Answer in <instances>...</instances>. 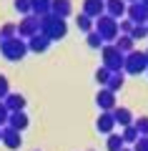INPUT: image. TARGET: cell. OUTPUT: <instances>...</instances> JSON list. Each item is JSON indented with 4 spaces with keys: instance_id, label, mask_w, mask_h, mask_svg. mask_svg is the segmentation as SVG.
<instances>
[{
    "instance_id": "277c9868",
    "label": "cell",
    "mask_w": 148,
    "mask_h": 151,
    "mask_svg": "<svg viewBox=\"0 0 148 151\" xmlns=\"http://www.w3.org/2000/svg\"><path fill=\"white\" fill-rule=\"evenodd\" d=\"M0 53L5 55L8 60H20L28 55V43L23 40V38H8V40H3L0 43Z\"/></svg>"
},
{
    "instance_id": "4316f807",
    "label": "cell",
    "mask_w": 148,
    "mask_h": 151,
    "mask_svg": "<svg viewBox=\"0 0 148 151\" xmlns=\"http://www.w3.org/2000/svg\"><path fill=\"white\" fill-rule=\"evenodd\" d=\"M133 126H136V131L141 136H148V116H141V119L133 121Z\"/></svg>"
},
{
    "instance_id": "ac0fdd59",
    "label": "cell",
    "mask_w": 148,
    "mask_h": 151,
    "mask_svg": "<svg viewBox=\"0 0 148 151\" xmlns=\"http://www.w3.org/2000/svg\"><path fill=\"white\" fill-rule=\"evenodd\" d=\"M113 45H116V48L121 50L123 55H128L131 50H136V48H133V45H136V40H133L131 35H118V38H116V43H113Z\"/></svg>"
},
{
    "instance_id": "ffe728a7",
    "label": "cell",
    "mask_w": 148,
    "mask_h": 151,
    "mask_svg": "<svg viewBox=\"0 0 148 151\" xmlns=\"http://www.w3.org/2000/svg\"><path fill=\"white\" fill-rule=\"evenodd\" d=\"M123 83H126V78H123V70H121V73H111V78H108L106 88H108V91H113V93H118V91L123 88Z\"/></svg>"
},
{
    "instance_id": "52a82bcc",
    "label": "cell",
    "mask_w": 148,
    "mask_h": 151,
    "mask_svg": "<svg viewBox=\"0 0 148 151\" xmlns=\"http://www.w3.org/2000/svg\"><path fill=\"white\" fill-rule=\"evenodd\" d=\"M126 15H128V20H131L133 25H143V23H148V8L138 0V3H131V5H128Z\"/></svg>"
},
{
    "instance_id": "44dd1931",
    "label": "cell",
    "mask_w": 148,
    "mask_h": 151,
    "mask_svg": "<svg viewBox=\"0 0 148 151\" xmlns=\"http://www.w3.org/2000/svg\"><path fill=\"white\" fill-rule=\"evenodd\" d=\"M85 40H88V48H93V50H101L103 45H106V43H103V38L98 35V33H95V30L85 33Z\"/></svg>"
},
{
    "instance_id": "e0dca14e",
    "label": "cell",
    "mask_w": 148,
    "mask_h": 151,
    "mask_svg": "<svg viewBox=\"0 0 148 151\" xmlns=\"http://www.w3.org/2000/svg\"><path fill=\"white\" fill-rule=\"evenodd\" d=\"M3 103L8 106V111H10V113H15V111H25V96H23V93H8Z\"/></svg>"
},
{
    "instance_id": "ab89813d",
    "label": "cell",
    "mask_w": 148,
    "mask_h": 151,
    "mask_svg": "<svg viewBox=\"0 0 148 151\" xmlns=\"http://www.w3.org/2000/svg\"><path fill=\"white\" fill-rule=\"evenodd\" d=\"M146 55H148V50H146Z\"/></svg>"
},
{
    "instance_id": "8fae6325",
    "label": "cell",
    "mask_w": 148,
    "mask_h": 151,
    "mask_svg": "<svg viewBox=\"0 0 148 151\" xmlns=\"http://www.w3.org/2000/svg\"><path fill=\"white\" fill-rule=\"evenodd\" d=\"M95 129L101 131V134L111 136L113 129H116V119H113L111 111H101V116H98V121H95Z\"/></svg>"
},
{
    "instance_id": "f546056e",
    "label": "cell",
    "mask_w": 148,
    "mask_h": 151,
    "mask_svg": "<svg viewBox=\"0 0 148 151\" xmlns=\"http://www.w3.org/2000/svg\"><path fill=\"white\" fill-rule=\"evenodd\" d=\"M10 93V83H8V78L3 73H0V101H5V96Z\"/></svg>"
},
{
    "instance_id": "9a60e30c",
    "label": "cell",
    "mask_w": 148,
    "mask_h": 151,
    "mask_svg": "<svg viewBox=\"0 0 148 151\" xmlns=\"http://www.w3.org/2000/svg\"><path fill=\"white\" fill-rule=\"evenodd\" d=\"M28 124H30V119H28L25 111H15V113H10V119H8V126L15 129V131H20V134L28 129Z\"/></svg>"
},
{
    "instance_id": "d4e9b609",
    "label": "cell",
    "mask_w": 148,
    "mask_h": 151,
    "mask_svg": "<svg viewBox=\"0 0 148 151\" xmlns=\"http://www.w3.org/2000/svg\"><path fill=\"white\" fill-rule=\"evenodd\" d=\"M108 78H111V70H108V68H103V65H101V68L95 70V81H98V86H101V88H106Z\"/></svg>"
},
{
    "instance_id": "836d02e7",
    "label": "cell",
    "mask_w": 148,
    "mask_h": 151,
    "mask_svg": "<svg viewBox=\"0 0 148 151\" xmlns=\"http://www.w3.org/2000/svg\"><path fill=\"white\" fill-rule=\"evenodd\" d=\"M126 3H128V5H131V3H138V0H126Z\"/></svg>"
},
{
    "instance_id": "7a4b0ae2",
    "label": "cell",
    "mask_w": 148,
    "mask_h": 151,
    "mask_svg": "<svg viewBox=\"0 0 148 151\" xmlns=\"http://www.w3.org/2000/svg\"><path fill=\"white\" fill-rule=\"evenodd\" d=\"M93 30L103 38V43H116V38L121 35V28H118V20L111 15L103 13L101 18H95L93 20Z\"/></svg>"
},
{
    "instance_id": "83f0119b",
    "label": "cell",
    "mask_w": 148,
    "mask_h": 151,
    "mask_svg": "<svg viewBox=\"0 0 148 151\" xmlns=\"http://www.w3.org/2000/svg\"><path fill=\"white\" fill-rule=\"evenodd\" d=\"M15 35H18V25H13V23L3 25V30H0V38H3V40H8V38H15Z\"/></svg>"
},
{
    "instance_id": "3957f363",
    "label": "cell",
    "mask_w": 148,
    "mask_h": 151,
    "mask_svg": "<svg viewBox=\"0 0 148 151\" xmlns=\"http://www.w3.org/2000/svg\"><path fill=\"white\" fill-rule=\"evenodd\" d=\"M101 58H103V68H108L111 73H121V70H123V60H126V55H123L113 43H106L101 48Z\"/></svg>"
},
{
    "instance_id": "484cf974",
    "label": "cell",
    "mask_w": 148,
    "mask_h": 151,
    "mask_svg": "<svg viewBox=\"0 0 148 151\" xmlns=\"http://www.w3.org/2000/svg\"><path fill=\"white\" fill-rule=\"evenodd\" d=\"M131 38H133V40L148 38V25H146V23H143V25H133V30H131Z\"/></svg>"
},
{
    "instance_id": "74e56055",
    "label": "cell",
    "mask_w": 148,
    "mask_h": 151,
    "mask_svg": "<svg viewBox=\"0 0 148 151\" xmlns=\"http://www.w3.org/2000/svg\"><path fill=\"white\" fill-rule=\"evenodd\" d=\"M0 43H3V38H0Z\"/></svg>"
},
{
    "instance_id": "603a6c76",
    "label": "cell",
    "mask_w": 148,
    "mask_h": 151,
    "mask_svg": "<svg viewBox=\"0 0 148 151\" xmlns=\"http://www.w3.org/2000/svg\"><path fill=\"white\" fill-rule=\"evenodd\" d=\"M138 136H141V134H138V131H136V126H126V129H123V134H121V139H123V144H136V141H138Z\"/></svg>"
},
{
    "instance_id": "d590c367",
    "label": "cell",
    "mask_w": 148,
    "mask_h": 151,
    "mask_svg": "<svg viewBox=\"0 0 148 151\" xmlns=\"http://www.w3.org/2000/svg\"><path fill=\"white\" fill-rule=\"evenodd\" d=\"M121 151H133V149H126V146H123V149H121Z\"/></svg>"
},
{
    "instance_id": "7402d4cb",
    "label": "cell",
    "mask_w": 148,
    "mask_h": 151,
    "mask_svg": "<svg viewBox=\"0 0 148 151\" xmlns=\"http://www.w3.org/2000/svg\"><path fill=\"white\" fill-rule=\"evenodd\" d=\"M75 25H78V30H83V33H90V30H93V18H88L85 13H80V15L75 18Z\"/></svg>"
},
{
    "instance_id": "d6a6232c",
    "label": "cell",
    "mask_w": 148,
    "mask_h": 151,
    "mask_svg": "<svg viewBox=\"0 0 148 151\" xmlns=\"http://www.w3.org/2000/svg\"><path fill=\"white\" fill-rule=\"evenodd\" d=\"M118 28H121V35H131L133 23H131V20H118Z\"/></svg>"
},
{
    "instance_id": "f1b7e54d",
    "label": "cell",
    "mask_w": 148,
    "mask_h": 151,
    "mask_svg": "<svg viewBox=\"0 0 148 151\" xmlns=\"http://www.w3.org/2000/svg\"><path fill=\"white\" fill-rule=\"evenodd\" d=\"M13 5H15L18 13H23V15H30V0H15Z\"/></svg>"
},
{
    "instance_id": "1f68e13d",
    "label": "cell",
    "mask_w": 148,
    "mask_h": 151,
    "mask_svg": "<svg viewBox=\"0 0 148 151\" xmlns=\"http://www.w3.org/2000/svg\"><path fill=\"white\" fill-rule=\"evenodd\" d=\"M133 151H148V136H138V141L133 144Z\"/></svg>"
},
{
    "instance_id": "5bb4252c",
    "label": "cell",
    "mask_w": 148,
    "mask_h": 151,
    "mask_svg": "<svg viewBox=\"0 0 148 151\" xmlns=\"http://www.w3.org/2000/svg\"><path fill=\"white\" fill-rule=\"evenodd\" d=\"M111 113H113V119H116V126H123V129H126V126L133 124V113H131V108H126V106H116Z\"/></svg>"
},
{
    "instance_id": "d6986e66",
    "label": "cell",
    "mask_w": 148,
    "mask_h": 151,
    "mask_svg": "<svg viewBox=\"0 0 148 151\" xmlns=\"http://www.w3.org/2000/svg\"><path fill=\"white\" fill-rule=\"evenodd\" d=\"M30 13L38 18L48 15L50 13V0H30Z\"/></svg>"
},
{
    "instance_id": "8d00e7d4",
    "label": "cell",
    "mask_w": 148,
    "mask_h": 151,
    "mask_svg": "<svg viewBox=\"0 0 148 151\" xmlns=\"http://www.w3.org/2000/svg\"><path fill=\"white\" fill-rule=\"evenodd\" d=\"M0 139H3V129H0Z\"/></svg>"
},
{
    "instance_id": "6da1fadb",
    "label": "cell",
    "mask_w": 148,
    "mask_h": 151,
    "mask_svg": "<svg viewBox=\"0 0 148 151\" xmlns=\"http://www.w3.org/2000/svg\"><path fill=\"white\" fill-rule=\"evenodd\" d=\"M40 33H45L50 40H60V38L68 35V23H65V18L48 13V15L40 18Z\"/></svg>"
},
{
    "instance_id": "e575fe53",
    "label": "cell",
    "mask_w": 148,
    "mask_h": 151,
    "mask_svg": "<svg viewBox=\"0 0 148 151\" xmlns=\"http://www.w3.org/2000/svg\"><path fill=\"white\" fill-rule=\"evenodd\" d=\"M141 3H143V5H146V8H148V0H141Z\"/></svg>"
},
{
    "instance_id": "4dcf8cb0",
    "label": "cell",
    "mask_w": 148,
    "mask_h": 151,
    "mask_svg": "<svg viewBox=\"0 0 148 151\" xmlns=\"http://www.w3.org/2000/svg\"><path fill=\"white\" fill-rule=\"evenodd\" d=\"M8 119H10V111H8L5 103L0 101V129H3V126H8Z\"/></svg>"
},
{
    "instance_id": "4fadbf2b",
    "label": "cell",
    "mask_w": 148,
    "mask_h": 151,
    "mask_svg": "<svg viewBox=\"0 0 148 151\" xmlns=\"http://www.w3.org/2000/svg\"><path fill=\"white\" fill-rule=\"evenodd\" d=\"M126 10H128V3L126 0H106V15H111V18H123L126 15Z\"/></svg>"
},
{
    "instance_id": "f35d334b",
    "label": "cell",
    "mask_w": 148,
    "mask_h": 151,
    "mask_svg": "<svg viewBox=\"0 0 148 151\" xmlns=\"http://www.w3.org/2000/svg\"><path fill=\"white\" fill-rule=\"evenodd\" d=\"M88 151H93V149H88Z\"/></svg>"
},
{
    "instance_id": "60d3db41",
    "label": "cell",
    "mask_w": 148,
    "mask_h": 151,
    "mask_svg": "<svg viewBox=\"0 0 148 151\" xmlns=\"http://www.w3.org/2000/svg\"><path fill=\"white\" fill-rule=\"evenodd\" d=\"M146 73H148V70H146Z\"/></svg>"
},
{
    "instance_id": "7c38bea8",
    "label": "cell",
    "mask_w": 148,
    "mask_h": 151,
    "mask_svg": "<svg viewBox=\"0 0 148 151\" xmlns=\"http://www.w3.org/2000/svg\"><path fill=\"white\" fill-rule=\"evenodd\" d=\"M83 13L88 18H101L106 13V0H83Z\"/></svg>"
},
{
    "instance_id": "8992f818",
    "label": "cell",
    "mask_w": 148,
    "mask_h": 151,
    "mask_svg": "<svg viewBox=\"0 0 148 151\" xmlns=\"http://www.w3.org/2000/svg\"><path fill=\"white\" fill-rule=\"evenodd\" d=\"M35 33H40V18L38 15H23L20 23H18V38H23V40H28V38H33Z\"/></svg>"
},
{
    "instance_id": "30bf717a",
    "label": "cell",
    "mask_w": 148,
    "mask_h": 151,
    "mask_svg": "<svg viewBox=\"0 0 148 151\" xmlns=\"http://www.w3.org/2000/svg\"><path fill=\"white\" fill-rule=\"evenodd\" d=\"M3 144L8 146L10 151H15V149H20L23 146V139H20V131H15V129H10V126H3Z\"/></svg>"
},
{
    "instance_id": "b9f144b4",
    "label": "cell",
    "mask_w": 148,
    "mask_h": 151,
    "mask_svg": "<svg viewBox=\"0 0 148 151\" xmlns=\"http://www.w3.org/2000/svg\"><path fill=\"white\" fill-rule=\"evenodd\" d=\"M146 25H148V23H146Z\"/></svg>"
},
{
    "instance_id": "2e32d148",
    "label": "cell",
    "mask_w": 148,
    "mask_h": 151,
    "mask_svg": "<svg viewBox=\"0 0 148 151\" xmlns=\"http://www.w3.org/2000/svg\"><path fill=\"white\" fill-rule=\"evenodd\" d=\"M50 13L58 18H68L73 13V3L70 0H50Z\"/></svg>"
},
{
    "instance_id": "ba28073f",
    "label": "cell",
    "mask_w": 148,
    "mask_h": 151,
    "mask_svg": "<svg viewBox=\"0 0 148 151\" xmlns=\"http://www.w3.org/2000/svg\"><path fill=\"white\" fill-rule=\"evenodd\" d=\"M25 43H28V53H45V50L50 48L53 40H50L45 33H35L33 38H28Z\"/></svg>"
},
{
    "instance_id": "5b68a950",
    "label": "cell",
    "mask_w": 148,
    "mask_h": 151,
    "mask_svg": "<svg viewBox=\"0 0 148 151\" xmlns=\"http://www.w3.org/2000/svg\"><path fill=\"white\" fill-rule=\"evenodd\" d=\"M148 70V55L146 50H131L123 60V73H131V76H138V73H146Z\"/></svg>"
},
{
    "instance_id": "9c48e42d",
    "label": "cell",
    "mask_w": 148,
    "mask_h": 151,
    "mask_svg": "<svg viewBox=\"0 0 148 151\" xmlns=\"http://www.w3.org/2000/svg\"><path fill=\"white\" fill-rule=\"evenodd\" d=\"M95 103H98L101 111H113V108L118 106V103H116V93L108 91V88H101V91L95 93Z\"/></svg>"
},
{
    "instance_id": "cb8c5ba5",
    "label": "cell",
    "mask_w": 148,
    "mask_h": 151,
    "mask_svg": "<svg viewBox=\"0 0 148 151\" xmlns=\"http://www.w3.org/2000/svg\"><path fill=\"white\" fill-rule=\"evenodd\" d=\"M123 146H126V144H123L121 134H111V136H108V141H106V149L108 151H121Z\"/></svg>"
}]
</instances>
